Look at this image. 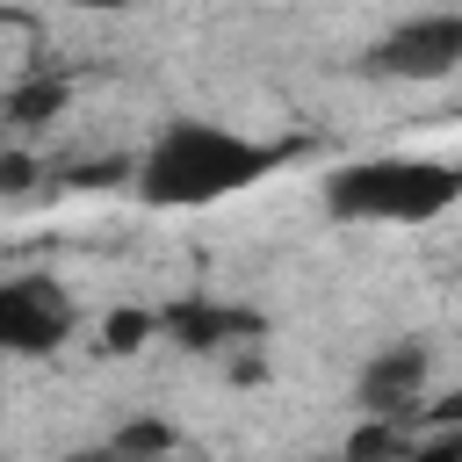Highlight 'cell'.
Segmentation results:
<instances>
[{"instance_id": "1", "label": "cell", "mask_w": 462, "mask_h": 462, "mask_svg": "<svg viewBox=\"0 0 462 462\" xmlns=\"http://www.w3.org/2000/svg\"><path fill=\"white\" fill-rule=\"evenodd\" d=\"M296 144H260L231 123H209V116H173L144 159H137V202L152 209H209L224 195H245L253 180H267Z\"/></svg>"}, {"instance_id": "2", "label": "cell", "mask_w": 462, "mask_h": 462, "mask_svg": "<svg viewBox=\"0 0 462 462\" xmlns=\"http://www.w3.org/2000/svg\"><path fill=\"white\" fill-rule=\"evenodd\" d=\"M455 202H462V166L448 159L383 152V159H346L325 173V217L339 224H433Z\"/></svg>"}, {"instance_id": "3", "label": "cell", "mask_w": 462, "mask_h": 462, "mask_svg": "<svg viewBox=\"0 0 462 462\" xmlns=\"http://www.w3.org/2000/svg\"><path fill=\"white\" fill-rule=\"evenodd\" d=\"M455 65H462V14H411L390 36H375L361 58L368 79H404V87H433Z\"/></svg>"}, {"instance_id": "4", "label": "cell", "mask_w": 462, "mask_h": 462, "mask_svg": "<svg viewBox=\"0 0 462 462\" xmlns=\"http://www.w3.org/2000/svg\"><path fill=\"white\" fill-rule=\"evenodd\" d=\"M79 325V303L51 282V274H7L0 282V354H58Z\"/></svg>"}, {"instance_id": "5", "label": "cell", "mask_w": 462, "mask_h": 462, "mask_svg": "<svg viewBox=\"0 0 462 462\" xmlns=\"http://www.w3.org/2000/svg\"><path fill=\"white\" fill-rule=\"evenodd\" d=\"M426 368H433V354H426V339H397V346H383V354H368V368H361V383H354V397H361V411H375V419H390V411H404V404H419V390H426Z\"/></svg>"}, {"instance_id": "6", "label": "cell", "mask_w": 462, "mask_h": 462, "mask_svg": "<svg viewBox=\"0 0 462 462\" xmlns=\"http://www.w3.org/2000/svg\"><path fill=\"white\" fill-rule=\"evenodd\" d=\"M166 332H173L180 346H217V339H231V332H253V318L195 303V310H166Z\"/></svg>"}, {"instance_id": "7", "label": "cell", "mask_w": 462, "mask_h": 462, "mask_svg": "<svg viewBox=\"0 0 462 462\" xmlns=\"http://www.w3.org/2000/svg\"><path fill=\"white\" fill-rule=\"evenodd\" d=\"M404 462H462V426H448V433H433V440H419Z\"/></svg>"}, {"instance_id": "8", "label": "cell", "mask_w": 462, "mask_h": 462, "mask_svg": "<svg viewBox=\"0 0 462 462\" xmlns=\"http://www.w3.org/2000/svg\"><path fill=\"white\" fill-rule=\"evenodd\" d=\"M144 332H152V318H137V310H123V318H108V346H116V354H130V346H137Z\"/></svg>"}, {"instance_id": "9", "label": "cell", "mask_w": 462, "mask_h": 462, "mask_svg": "<svg viewBox=\"0 0 462 462\" xmlns=\"http://www.w3.org/2000/svg\"><path fill=\"white\" fill-rule=\"evenodd\" d=\"M65 7H87V14H123V7H137V0H65Z\"/></svg>"}]
</instances>
